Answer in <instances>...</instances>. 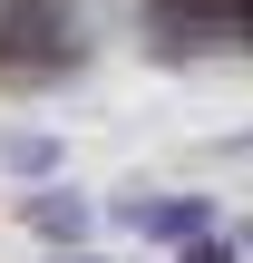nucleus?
<instances>
[{
	"mask_svg": "<svg viewBox=\"0 0 253 263\" xmlns=\"http://www.w3.org/2000/svg\"><path fill=\"white\" fill-rule=\"evenodd\" d=\"M29 224H39V234H59V244H78V234H88V205H78V195H39V205H29Z\"/></svg>",
	"mask_w": 253,
	"mask_h": 263,
	"instance_id": "nucleus-1",
	"label": "nucleus"
},
{
	"mask_svg": "<svg viewBox=\"0 0 253 263\" xmlns=\"http://www.w3.org/2000/svg\"><path fill=\"white\" fill-rule=\"evenodd\" d=\"M146 234H205V205H137Z\"/></svg>",
	"mask_w": 253,
	"mask_h": 263,
	"instance_id": "nucleus-2",
	"label": "nucleus"
},
{
	"mask_svg": "<svg viewBox=\"0 0 253 263\" xmlns=\"http://www.w3.org/2000/svg\"><path fill=\"white\" fill-rule=\"evenodd\" d=\"M0 156H10V166H20V176H49V166H59V146H49V137H10V146H0Z\"/></svg>",
	"mask_w": 253,
	"mask_h": 263,
	"instance_id": "nucleus-3",
	"label": "nucleus"
},
{
	"mask_svg": "<svg viewBox=\"0 0 253 263\" xmlns=\"http://www.w3.org/2000/svg\"><path fill=\"white\" fill-rule=\"evenodd\" d=\"M185 263H234V254H215V244H185Z\"/></svg>",
	"mask_w": 253,
	"mask_h": 263,
	"instance_id": "nucleus-4",
	"label": "nucleus"
},
{
	"mask_svg": "<svg viewBox=\"0 0 253 263\" xmlns=\"http://www.w3.org/2000/svg\"><path fill=\"white\" fill-rule=\"evenodd\" d=\"M49 263H98V254H68V244H59V254H49Z\"/></svg>",
	"mask_w": 253,
	"mask_h": 263,
	"instance_id": "nucleus-5",
	"label": "nucleus"
}]
</instances>
